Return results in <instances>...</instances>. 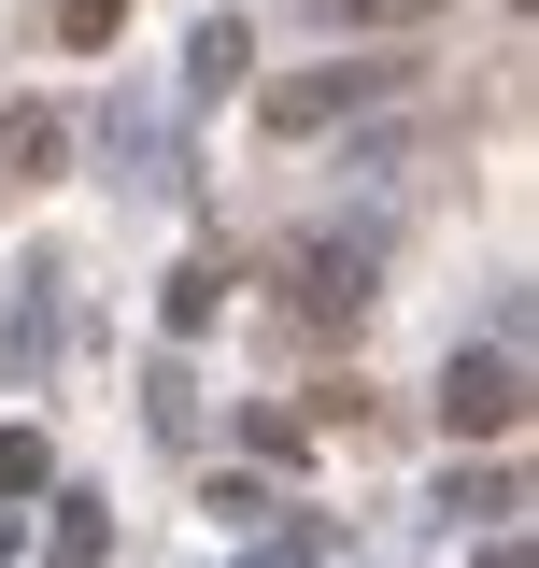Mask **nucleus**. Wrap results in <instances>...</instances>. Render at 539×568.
Here are the masks:
<instances>
[{
  "mask_svg": "<svg viewBox=\"0 0 539 568\" xmlns=\"http://www.w3.org/2000/svg\"><path fill=\"white\" fill-rule=\"evenodd\" d=\"M440 426H455V440H511V426H526V369H511V342H482V355L440 369Z\"/></svg>",
  "mask_w": 539,
  "mask_h": 568,
  "instance_id": "1",
  "label": "nucleus"
},
{
  "mask_svg": "<svg viewBox=\"0 0 539 568\" xmlns=\"http://www.w3.org/2000/svg\"><path fill=\"white\" fill-rule=\"evenodd\" d=\"M398 85V58H340V71H284L270 85V129H327V114H355V100H384Z\"/></svg>",
  "mask_w": 539,
  "mask_h": 568,
  "instance_id": "2",
  "label": "nucleus"
},
{
  "mask_svg": "<svg viewBox=\"0 0 539 568\" xmlns=\"http://www.w3.org/2000/svg\"><path fill=\"white\" fill-rule=\"evenodd\" d=\"M284 298H298L313 327L369 313V242H298V256H284Z\"/></svg>",
  "mask_w": 539,
  "mask_h": 568,
  "instance_id": "3",
  "label": "nucleus"
},
{
  "mask_svg": "<svg viewBox=\"0 0 539 568\" xmlns=\"http://www.w3.org/2000/svg\"><path fill=\"white\" fill-rule=\"evenodd\" d=\"M313 14H327V29H440L455 0H313Z\"/></svg>",
  "mask_w": 539,
  "mask_h": 568,
  "instance_id": "4",
  "label": "nucleus"
},
{
  "mask_svg": "<svg viewBox=\"0 0 539 568\" xmlns=\"http://www.w3.org/2000/svg\"><path fill=\"white\" fill-rule=\"evenodd\" d=\"M0 171L43 185V171H58V114H14V129H0Z\"/></svg>",
  "mask_w": 539,
  "mask_h": 568,
  "instance_id": "5",
  "label": "nucleus"
},
{
  "mask_svg": "<svg viewBox=\"0 0 539 568\" xmlns=\"http://www.w3.org/2000/svg\"><path fill=\"white\" fill-rule=\"evenodd\" d=\"M114 29H129V0H58V43H71V58H85V43H114Z\"/></svg>",
  "mask_w": 539,
  "mask_h": 568,
  "instance_id": "6",
  "label": "nucleus"
},
{
  "mask_svg": "<svg viewBox=\"0 0 539 568\" xmlns=\"http://www.w3.org/2000/svg\"><path fill=\"white\" fill-rule=\"evenodd\" d=\"M213 298H227V256H185V284H171V327H200Z\"/></svg>",
  "mask_w": 539,
  "mask_h": 568,
  "instance_id": "7",
  "label": "nucleus"
},
{
  "mask_svg": "<svg viewBox=\"0 0 539 568\" xmlns=\"http://www.w3.org/2000/svg\"><path fill=\"white\" fill-rule=\"evenodd\" d=\"M242 58H256V43H242V14H213V29H200V100H213V85H227Z\"/></svg>",
  "mask_w": 539,
  "mask_h": 568,
  "instance_id": "8",
  "label": "nucleus"
}]
</instances>
